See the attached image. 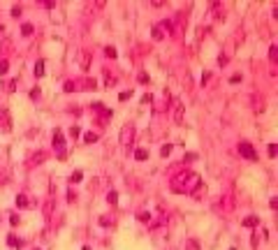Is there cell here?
<instances>
[{"label":"cell","mask_w":278,"mask_h":250,"mask_svg":"<svg viewBox=\"0 0 278 250\" xmlns=\"http://www.w3.org/2000/svg\"><path fill=\"white\" fill-rule=\"evenodd\" d=\"M185 248H188V250H199L197 241H185Z\"/></svg>","instance_id":"cell-14"},{"label":"cell","mask_w":278,"mask_h":250,"mask_svg":"<svg viewBox=\"0 0 278 250\" xmlns=\"http://www.w3.org/2000/svg\"><path fill=\"white\" fill-rule=\"evenodd\" d=\"M7 60H0V74H5V72H7Z\"/></svg>","instance_id":"cell-19"},{"label":"cell","mask_w":278,"mask_h":250,"mask_svg":"<svg viewBox=\"0 0 278 250\" xmlns=\"http://www.w3.org/2000/svg\"><path fill=\"white\" fill-rule=\"evenodd\" d=\"M84 141H86V144H93V141H97V134H95V132H86Z\"/></svg>","instance_id":"cell-9"},{"label":"cell","mask_w":278,"mask_h":250,"mask_svg":"<svg viewBox=\"0 0 278 250\" xmlns=\"http://www.w3.org/2000/svg\"><path fill=\"white\" fill-rule=\"evenodd\" d=\"M74 88H77V86H74V83H72V81H67V83H65V90H67V93H72V90H74Z\"/></svg>","instance_id":"cell-23"},{"label":"cell","mask_w":278,"mask_h":250,"mask_svg":"<svg viewBox=\"0 0 278 250\" xmlns=\"http://www.w3.org/2000/svg\"><path fill=\"white\" fill-rule=\"evenodd\" d=\"M107 202H109V204H116V202H118V192H116V190H111V192L107 195Z\"/></svg>","instance_id":"cell-10"},{"label":"cell","mask_w":278,"mask_h":250,"mask_svg":"<svg viewBox=\"0 0 278 250\" xmlns=\"http://www.w3.org/2000/svg\"><path fill=\"white\" fill-rule=\"evenodd\" d=\"M158 28H160V30H162V28H165V30H167V33H172V23H169V21H165L162 26H158Z\"/></svg>","instance_id":"cell-20"},{"label":"cell","mask_w":278,"mask_h":250,"mask_svg":"<svg viewBox=\"0 0 278 250\" xmlns=\"http://www.w3.org/2000/svg\"><path fill=\"white\" fill-rule=\"evenodd\" d=\"M7 243H9V246H12V248H16V246H19V241H16V239H14V236H9V239H7Z\"/></svg>","instance_id":"cell-24"},{"label":"cell","mask_w":278,"mask_h":250,"mask_svg":"<svg viewBox=\"0 0 278 250\" xmlns=\"http://www.w3.org/2000/svg\"><path fill=\"white\" fill-rule=\"evenodd\" d=\"M269 58H271V63L278 60V46H271V49H269Z\"/></svg>","instance_id":"cell-12"},{"label":"cell","mask_w":278,"mask_h":250,"mask_svg":"<svg viewBox=\"0 0 278 250\" xmlns=\"http://www.w3.org/2000/svg\"><path fill=\"white\" fill-rule=\"evenodd\" d=\"M21 30H23V35H33V26H30V23H26Z\"/></svg>","instance_id":"cell-18"},{"label":"cell","mask_w":278,"mask_h":250,"mask_svg":"<svg viewBox=\"0 0 278 250\" xmlns=\"http://www.w3.org/2000/svg\"><path fill=\"white\" fill-rule=\"evenodd\" d=\"M276 151H278V148H276V144H269V155H271V158L276 155Z\"/></svg>","instance_id":"cell-25"},{"label":"cell","mask_w":278,"mask_h":250,"mask_svg":"<svg viewBox=\"0 0 278 250\" xmlns=\"http://www.w3.org/2000/svg\"><path fill=\"white\" fill-rule=\"evenodd\" d=\"M162 37H165V35H162V30L155 26V28H153V40H162Z\"/></svg>","instance_id":"cell-13"},{"label":"cell","mask_w":278,"mask_h":250,"mask_svg":"<svg viewBox=\"0 0 278 250\" xmlns=\"http://www.w3.org/2000/svg\"><path fill=\"white\" fill-rule=\"evenodd\" d=\"M132 137H135V127H132V125H125L123 130H121V144L132 141Z\"/></svg>","instance_id":"cell-4"},{"label":"cell","mask_w":278,"mask_h":250,"mask_svg":"<svg viewBox=\"0 0 278 250\" xmlns=\"http://www.w3.org/2000/svg\"><path fill=\"white\" fill-rule=\"evenodd\" d=\"M174 123L176 125L183 123V104L181 102H176V107H174Z\"/></svg>","instance_id":"cell-5"},{"label":"cell","mask_w":278,"mask_h":250,"mask_svg":"<svg viewBox=\"0 0 278 250\" xmlns=\"http://www.w3.org/2000/svg\"><path fill=\"white\" fill-rule=\"evenodd\" d=\"M35 74H37V77L44 74V60H37V63H35Z\"/></svg>","instance_id":"cell-8"},{"label":"cell","mask_w":278,"mask_h":250,"mask_svg":"<svg viewBox=\"0 0 278 250\" xmlns=\"http://www.w3.org/2000/svg\"><path fill=\"white\" fill-rule=\"evenodd\" d=\"M139 81H141V83H146V81H148V74H144V72H141V74H139Z\"/></svg>","instance_id":"cell-27"},{"label":"cell","mask_w":278,"mask_h":250,"mask_svg":"<svg viewBox=\"0 0 278 250\" xmlns=\"http://www.w3.org/2000/svg\"><path fill=\"white\" fill-rule=\"evenodd\" d=\"M53 146L58 148V158H65V141H63V132L60 130H56L53 132Z\"/></svg>","instance_id":"cell-2"},{"label":"cell","mask_w":278,"mask_h":250,"mask_svg":"<svg viewBox=\"0 0 278 250\" xmlns=\"http://www.w3.org/2000/svg\"><path fill=\"white\" fill-rule=\"evenodd\" d=\"M104 53H107L109 58H116V49H114V46H107V49H104Z\"/></svg>","instance_id":"cell-17"},{"label":"cell","mask_w":278,"mask_h":250,"mask_svg":"<svg viewBox=\"0 0 278 250\" xmlns=\"http://www.w3.org/2000/svg\"><path fill=\"white\" fill-rule=\"evenodd\" d=\"M21 14V7H12V16H19Z\"/></svg>","instance_id":"cell-26"},{"label":"cell","mask_w":278,"mask_h":250,"mask_svg":"<svg viewBox=\"0 0 278 250\" xmlns=\"http://www.w3.org/2000/svg\"><path fill=\"white\" fill-rule=\"evenodd\" d=\"M16 206L19 208H26L28 206V197H26V195H19V197H16Z\"/></svg>","instance_id":"cell-7"},{"label":"cell","mask_w":278,"mask_h":250,"mask_svg":"<svg viewBox=\"0 0 278 250\" xmlns=\"http://www.w3.org/2000/svg\"><path fill=\"white\" fill-rule=\"evenodd\" d=\"M81 176H84L81 171H74V174L70 176V181H72V183H77V181H81Z\"/></svg>","instance_id":"cell-16"},{"label":"cell","mask_w":278,"mask_h":250,"mask_svg":"<svg viewBox=\"0 0 278 250\" xmlns=\"http://www.w3.org/2000/svg\"><path fill=\"white\" fill-rule=\"evenodd\" d=\"M70 134H72V137H74V139H77V137L81 134V130H79V127H77V125H72V127H70Z\"/></svg>","instance_id":"cell-15"},{"label":"cell","mask_w":278,"mask_h":250,"mask_svg":"<svg viewBox=\"0 0 278 250\" xmlns=\"http://www.w3.org/2000/svg\"><path fill=\"white\" fill-rule=\"evenodd\" d=\"M255 225H260V218H255V215H248L243 220V227H255Z\"/></svg>","instance_id":"cell-6"},{"label":"cell","mask_w":278,"mask_h":250,"mask_svg":"<svg viewBox=\"0 0 278 250\" xmlns=\"http://www.w3.org/2000/svg\"><path fill=\"white\" fill-rule=\"evenodd\" d=\"M179 181H185V183H172V188L176 192H192V190L199 188V176L197 174H183V176H179Z\"/></svg>","instance_id":"cell-1"},{"label":"cell","mask_w":278,"mask_h":250,"mask_svg":"<svg viewBox=\"0 0 278 250\" xmlns=\"http://www.w3.org/2000/svg\"><path fill=\"white\" fill-rule=\"evenodd\" d=\"M230 250H234V248H230Z\"/></svg>","instance_id":"cell-28"},{"label":"cell","mask_w":278,"mask_h":250,"mask_svg":"<svg viewBox=\"0 0 278 250\" xmlns=\"http://www.w3.org/2000/svg\"><path fill=\"white\" fill-rule=\"evenodd\" d=\"M135 158H137V160H146V158H148V151H146V148H139L137 153H135Z\"/></svg>","instance_id":"cell-11"},{"label":"cell","mask_w":278,"mask_h":250,"mask_svg":"<svg viewBox=\"0 0 278 250\" xmlns=\"http://www.w3.org/2000/svg\"><path fill=\"white\" fill-rule=\"evenodd\" d=\"M160 153H162V155H169V153H172V144H167V146H162V151H160Z\"/></svg>","instance_id":"cell-21"},{"label":"cell","mask_w":278,"mask_h":250,"mask_svg":"<svg viewBox=\"0 0 278 250\" xmlns=\"http://www.w3.org/2000/svg\"><path fill=\"white\" fill-rule=\"evenodd\" d=\"M139 220H141V222H148V220H151V213H139Z\"/></svg>","instance_id":"cell-22"},{"label":"cell","mask_w":278,"mask_h":250,"mask_svg":"<svg viewBox=\"0 0 278 250\" xmlns=\"http://www.w3.org/2000/svg\"><path fill=\"white\" fill-rule=\"evenodd\" d=\"M239 153L243 155V158H248V160H257V153H255V148H253L248 141H241L239 144Z\"/></svg>","instance_id":"cell-3"}]
</instances>
